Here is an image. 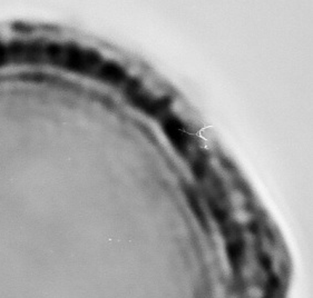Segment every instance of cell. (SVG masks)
I'll return each mask as SVG.
<instances>
[{"mask_svg":"<svg viewBox=\"0 0 313 298\" xmlns=\"http://www.w3.org/2000/svg\"><path fill=\"white\" fill-rule=\"evenodd\" d=\"M185 193H186V196H187V199L189 202V205H191V207L193 209V212L195 213L196 217L198 218V220H200L201 224L205 227V228H207V224H206V219L204 217V213H203V211L200 207V204H198L197 202V198L195 197V195H194L193 190H191L188 188L185 189Z\"/></svg>","mask_w":313,"mask_h":298,"instance_id":"7a4b0ae2","label":"cell"},{"mask_svg":"<svg viewBox=\"0 0 313 298\" xmlns=\"http://www.w3.org/2000/svg\"><path fill=\"white\" fill-rule=\"evenodd\" d=\"M193 171H194V175H195L197 178H201L202 176H204V173H205L204 165L200 162L195 163L193 166Z\"/></svg>","mask_w":313,"mask_h":298,"instance_id":"3957f363","label":"cell"},{"mask_svg":"<svg viewBox=\"0 0 313 298\" xmlns=\"http://www.w3.org/2000/svg\"><path fill=\"white\" fill-rule=\"evenodd\" d=\"M163 130L166 137L169 138L171 144L180 155L187 154V147L189 142V136L185 125L175 116H169L163 122Z\"/></svg>","mask_w":313,"mask_h":298,"instance_id":"6da1fadb","label":"cell"}]
</instances>
